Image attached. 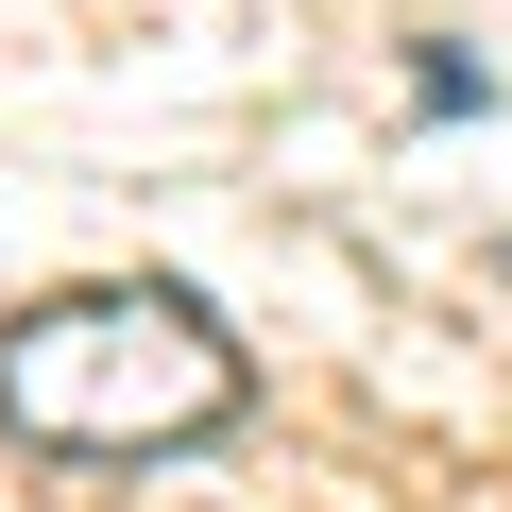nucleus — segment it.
<instances>
[{
    "instance_id": "obj_1",
    "label": "nucleus",
    "mask_w": 512,
    "mask_h": 512,
    "mask_svg": "<svg viewBox=\"0 0 512 512\" xmlns=\"http://www.w3.org/2000/svg\"><path fill=\"white\" fill-rule=\"evenodd\" d=\"M239 393H256V359L171 274L52 291V308L0 325V427H18L35 461H171V444L239 427Z\"/></svg>"
}]
</instances>
